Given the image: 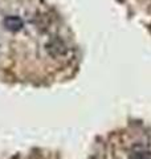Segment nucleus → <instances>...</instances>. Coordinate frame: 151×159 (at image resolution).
<instances>
[{"instance_id": "f257e3e1", "label": "nucleus", "mask_w": 151, "mask_h": 159, "mask_svg": "<svg viewBox=\"0 0 151 159\" xmlns=\"http://www.w3.org/2000/svg\"><path fill=\"white\" fill-rule=\"evenodd\" d=\"M3 25L9 32H19L20 29L24 27V21H23L21 17L15 16V15H9V16L4 17Z\"/></svg>"}]
</instances>
